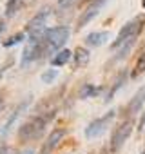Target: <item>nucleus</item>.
<instances>
[{"label":"nucleus","instance_id":"nucleus-27","mask_svg":"<svg viewBox=\"0 0 145 154\" xmlns=\"http://www.w3.org/2000/svg\"><path fill=\"white\" fill-rule=\"evenodd\" d=\"M140 154H145V150H143V152H140Z\"/></svg>","mask_w":145,"mask_h":154},{"label":"nucleus","instance_id":"nucleus-18","mask_svg":"<svg viewBox=\"0 0 145 154\" xmlns=\"http://www.w3.org/2000/svg\"><path fill=\"white\" fill-rule=\"evenodd\" d=\"M145 72V53L140 54V58L136 60V65H134V71H132V78H136L138 74Z\"/></svg>","mask_w":145,"mask_h":154},{"label":"nucleus","instance_id":"nucleus-5","mask_svg":"<svg viewBox=\"0 0 145 154\" xmlns=\"http://www.w3.org/2000/svg\"><path fill=\"white\" fill-rule=\"evenodd\" d=\"M132 127H134L132 118H127V120H123V122L114 129V132H113V136H111V145H109V149H111L113 152L120 150L122 145L129 140V136H131V132H132Z\"/></svg>","mask_w":145,"mask_h":154},{"label":"nucleus","instance_id":"nucleus-3","mask_svg":"<svg viewBox=\"0 0 145 154\" xmlns=\"http://www.w3.org/2000/svg\"><path fill=\"white\" fill-rule=\"evenodd\" d=\"M47 17H49V9L45 8V9L38 11V15H35V17L29 20V24H27V27H26V33H27V36H29V42H38V40L44 38Z\"/></svg>","mask_w":145,"mask_h":154},{"label":"nucleus","instance_id":"nucleus-15","mask_svg":"<svg viewBox=\"0 0 145 154\" xmlns=\"http://www.w3.org/2000/svg\"><path fill=\"white\" fill-rule=\"evenodd\" d=\"M125 78H127V72H125V71H122V72H120V74L116 76V80H114V85H113V89L109 91V94H107V98H105L107 102H109V100H111V98L114 96V93H116V91H118V89L122 87V84L125 82Z\"/></svg>","mask_w":145,"mask_h":154},{"label":"nucleus","instance_id":"nucleus-19","mask_svg":"<svg viewBox=\"0 0 145 154\" xmlns=\"http://www.w3.org/2000/svg\"><path fill=\"white\" fill-rule=\"evenodd\" d=\"M24 38H26V35H24V33H17V35L9 36V38L4 42V47H11V45H17V44H20Z\"/></svg>","mask_w":145,"mask_h":154},{"label":"nucleus","instance_id":"nucleus-6","mask_svg":"<svg viewBox=\"0 0 145 154\" xmlns=\"http://www.w3.org/2000/svg\"><path fill=\"white\" fill-rule=\"evenodd\" d=\"M114 120V111H109L107 114H103L102 118H96L93 120L87 127H85V138L87 140H94V138H100L109 127H111V122Z\"/></svg>","mask_w":145,"mask_h":154},{"label":"nucleus","instance_id":"nucleus-1","mask_svg":"<svg viewBox=\"0 0 145 154\" xmlns=\"http://www.w3.org/2000/svg\"><path fill=\"white\" fill-rule=\"evenodd\" d=\"M143 26H145V15L134 17L131 22H127V24L120 29V33L116 35V40L111 44V49H118V47H122V45H123V47H125V45H132L134 40H136V36L141 33Z\"/></svg>","mask_w":145,"mask_h":154},{"label":"nucleus","instance_id":"nucleus-4","mask_svg":"<svg viewBox=\"0 0 145 154\" xmlns=\"http://www.w3.org/2000/svg\"><path fill=\"white\" fill-rule=\"evenodd\" d=\"M69 38V27L65 26H58V27H53V29H47L45 35H44V44L47 47V53L51 51H58Z\"/></svg>","mask_w":145,"mask_h":154},{"label":"nucleus","instance_id":"nucleus-16","mask_svg":"<svg viewBox=\"0 0 145 154\" xmlns=\"http://www.w3.org/2000/svg\"><path fill=\"white\" fill-rule=\"evenodd\" d=\"M22 6H24V0H8V4H6V15L13 17Z\"/></svg>","mask_w":145,"mask_h":154},{"label":"nucleus","instance_id":"nucleus-11","mask_svg":"<svg viewBox=\"0 0 145 154\" xmlns=\"http://www.w3.org/2000/svg\"><path fill=\"white\" fill-rule=\"evenodd\" d=\"M107 38H109V33H107V31H94V33L87 35L85 42H87V45H91V47H100V45L105 44Z\"/></svg>","mask_w":145,"mask_h":154},{"label":"nucleus","instance_id":"nucleus-13","mask_svg":"<svg viewBox=\"0 0 145 154\" xmlns=\"http://www.w3.org/2000/svg\"><path fill=\"white\" fill-rule=\"evenodd\" d=\"M27 103H29V100H26L24 103H20V105H18V107H17V109L13 111V114H11V118L8 120V123L4 125V129H2V131H0V136H6V134L9 132V129H11V125H13V123H15V120H17V118L20 116V112H22V111H26V107H27Z\"/></svg>","mask_w":145,"mask_h":154},{"label":"nucleus","instance_id":"nucleus-8","mask_svg":"<svg viewBox=\"0 0 145 154\" xmlns=\"http://www.w3.org/2000/svg\"><path fill=\"white\" fill-rule=\"evenodd\" d=\"M107 2H109V0H91V4L82 11V17L78 18V27L82 29L84 26H87V24L100 13V9H102Z\"/></svg>","mask_w":145,"mask_h":154},{"label":"nucleus","instance_id":"nucleus-2","mask_svg":"<svg viewBox=\"0 0 145 154\" xmlns=\"http://www.w3.org/2000/svg\"><path fill=\"white\" fill-rule=\"evenodd\" d=\"M45 125H47V120L44 116H33L29 118L26 123L20 125L18 129V138L22 141H33V140H38L44 131H45Z\"/></svg>","mask_w":145,"mask_h":154},{"label":"nucleus","instance_id":"nucleus-7","mask_svg":"<svg viewBox=\"0 0 145 154\" xmlns=\"http://www.w3.org/2000/svg\"><path fill=\"white\" fill-rule=\"evenodd\" d=\"M44 54H49L47 53V47L44 44V40H38V42H29L24 49V54H22V67L29 65L31 62H36L38 58H42Z\"/></svg>","mask_w":145,"mask_h":154},{"label":"nucleus","instance_id":"nucleus-10","mask_svg":"<svg viewBox=\"0 0 145 154\" xmlns=\"http://www.w3.org/2000/svg\"><path fill=\"white\" fill-rule=\"evenodd\" d=\"M143 102H145V85L131 98V102L127 103V109H125V112L129 114V118H132L136 112H140V109H141V105H143Z\"/></svg>","mask_w":145,"mask_h":154},{"label":"nucleus","instance_id":"nucleus-22","mask_svg":"<svg viewBox=\"0 0 145 154\" xmlns=\"http://www.w3.org/2000/svg\"><path fill=\"white\" fill-rule=\"evenodd\" d=\"M0 154H17V150L9 145H2L0 147Z\"/></svg>","mask_w":145,"mask_h":154},{"label":"nucleus","instance_id":"nucleus-26","mask_svg":"<svg viewBox=\"0 0 145 154\" xmlns=\"http://www.w3.org/2000/svg\"><path fill=\"white\" fill-rule=\"evenodd\" d=\"M141 8H143V9H145V0H141Z\"/></svg>","mask_w":145,"mask_h":154},{"label":"nucleus","instance_id":"nucleus-23","mask_svg":"<svg viewBox=\"0 0 145 154\" xmlns=\"http://www.w3.org/2000/svg\"><path fill=\"white\" fill-rule=\"evenodd\" d=\"M145 129V112L141 114V118H140V125H138V131H143Z\"/></svg>","mask_w":145,"mask_h":154},{"label":"nucleus","instance_id":"nucleus-20","mask_svg":"<svg viewBox=\"0 0 145 154\" xmlns=\"http://www.w3.org/2000/svg\"><path fill=\"white\" fill-rule=\"evenodd\" d=\"M56 76H58V71H56V69H49V71H45V72L42 74V82H44V84H51Z\"/></svg>","mask_w":145,"mask_h":154},{"label":"nucleus","instance_id":"nucleus-12","mask_svg":"<svg viewBox=\"0 0 145 154\" xmlns=\"http://www.w3.org/2000/svg\"><path fill=\"white\" fill-rule=\"evenodd\" d=\"M72 58H75V67L76 69L78 67H84L89 62V51L85 47H76L75 53H72Z\"/></svg>","mask_w":145,"mask_h":154},{"label":"nucleus","instance_id":"nucleus-9","mask_svg":"<svg viewBox=\"0 0 145 154\" xmlns=\"http://www.w3.org/2000/svg\"><path fill=\"white\" fill-rule=\"evenodd\" d=\"M67 134V131L65 129H54L49 136H47V140L44 141V145H42V149H40V152L38 154H51L56 147H58V143L63 140V136Z\"/></svg>","mask_w":145,"mask_h":154},{"label":"nucleus","instance_id":"nucleus-21","mask_svg":"<svg viewBox=\"0 0 145 154\" xmlns=\"http://www.w3.org/2000/svg\"><path fill=\"white\" fill-rule=\"evenodd\" d=\"M76 2H78V0H58V8H60V9H65V8L69 9V8L75 6Z\"/></svg>","mask_w":145,"mask_h":154},{"label":"nucleus","instance_id":"nucleus-25","mask_svg":"<svg viewBox=\"0 0 145 154\" xmlns=\"http://www.w3.org/2000/svg\"><path fill=\"white\" fill-rule=\"evenodd\" d=\"M2 31H4V24H2V22H0V33H2Z\"/></svg>","mask_w":145,"mask_h":154},{"label":"nucleus","instance_id":"nucleus-24","mask_svg":"<svg viewBox=\"0 0 145 154\" xmlns=\"http://www.w3.org/2000/svg\"><path fill=\"white\" fill-rule=\"evenodd\" d=\"M2 107H4V100H2V96H0V111H2Z\"/></svg>","mask_w":145,"mask_h":154},{"label":"nucleus","instance_id":"nucleus-14","mask_svg":"<svg viewBox=\"0 0 145 154\" xmlns=\"http://www.w3.org/2000/svg\"><path fill=\"white\" fill-rule=\"evenodd\" d=\"M71 58H72V53H71L69 49H62V51H58V53L51 58V63H53L54 67H60V65H65Z\"/></svg>","mask_w":145,"mask_h":154},{"label":"nucleus","instance_id":"nucleus-17","mask_svg":"<svg viewBox=\"0 0 145 154\" xmlns=\"http://www.w3.org/2000/svg\"><path fill=\"white\" fill-rule=\"evenodd\" d=\"M100 91H102V87H94V85H89V84H85V85H84V89L80 91V96H82V98H91V96L98 94Z\"/></svg>","mask_w":145,"mask_h":154}]
</instances>
